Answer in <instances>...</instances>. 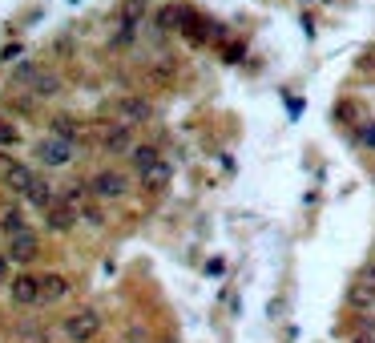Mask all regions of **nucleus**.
Segmentation results:
<instances>
[{
  "label": "nucleus",
  "instance_id": "f257e3e1",
  "mask_svg": "<svg viewBox=\"0 0 375 343\" xmlns=\"http://www.w3.org/2000/svg\"><path fill=\"white\" fill-rule=\"evenodd\" d=\"M73 149H77V142H65V137H45L37 146V158L45 162V166H69L73 162Z\"/></svg>",
  "mask_w": 375,
  "mask_h": 343
},
{
  "label": "nucleus",
  "instance_id": "f03ea898",
  "mask_svg": "<svg viewBox=\"0 0 375 343\" xmlns=\"http://www.w3.org/2000/svg\"><path fill=\"white\" fill-rule=\"evenodd\" d=\"M347 303L351 307H371L375 303V263H367V267L359 270V279L347 287Z\"/></svg>",
  "mask_w": 375,
  "mask_h": 343
},
{
  "label": "nucleus",
  "instance_id": "7ed1b4c3",
  "mask_svg": "<svg viewBox=\"0 0 375 343\" xmlns=\"http://www.w3.org/2000/svg\"><path fill=\"white\" fill-rule=\"evenodd\" d=\"M37 250H40V238L33 231L9 234V258H13V263H33V258H37Z\"/></svg>",
  "mask_w": 375,
  "mask_h": 343
},
{
  "label": "nucleus",
  "instance_id": "20e7f679",
  "mask_svg": "<svg viewBox=\"0 0 375 343\" xmlns=\"http://www.w3.org/2000/svg\"><path fill=\"white\" fill-rule=\"evenodd\" d=\"M65 331H69V339H73V343H89L101 331V315H97V311H81V315L69 319V327H65Z\"/></svg>",
  "mask_w": 375,
  "mask_h": 343
},
{
  "label": "nucleus",
  "instance_id": "39448f33",
  "mask_svg": "<svg viewBox=\"0 0 375 343\" xmlns=\"http://www.w3.org/2000/svg\"><path fill=\"white\" fill-rule=\"evenodd\" d=\"M89 190L97 198H121L129 186H125V174H117V170H101L93 182H89Z\"/></svg>",
  "mask_w": 375,
  "mask_h": 343
},
{
  "label": "nucleus",
  "instance_id": "423d86ee",
  "mask_svg": "<svg viewBox=\"0 0 375 343\" xmlns=\"http://www.w3.org/2000/svg\"><path fill=\"white\" fill-rule=\"evenodd\" d=\"M13 303H21V307L40 303V279L37 275H16L13 279Z\"/></svg>",
  "mask_w": 375,
  "mask_h": 343
},
{
  "label": "nucleus",
  "instance_id": "0eeeda50",
  "mask_svg": "<svg viewBox=\"0 0 375 343\" xmlns=\"http://www.w3.org/2000/svg\"><path fill=\"white\" fill-rule=\"evenodd\" d=\"M45 226H49V231H73L77 226V210L69 206V202H65V206L53 202V206L45 210Z\"/></svg>",
  "mask_w": 375,
  "mask_h": 343
},
{
  "label": "nucleus",
  "instance_id": "6e6552de",
  "mask_svg": "<svg viewBox=\"0 0 375 343\" xmlns=\"http://www.w3.org/2000/svg\"><path fill=\"white\" fill-rule=\"evenodd\" d=\"M117 113H121L125 125H138V122H146L153 110H150V101H146V97H125L121 105H117Z\"/></svg>",
  "mask_w": 375,
  "mask_h": 343
},
{
  "label": "nucleus",
  "instance_id": "1a4fd4ad",
  "mask_svg": "<svg viewBox=\"0 0 375 343\" xmlns=\"http://www.w3.org/2000/svg\"><path fill=\"white\" fill-rule=\"evenodd\" d=\"M170 178H174V166H165V162H153L150 170L141 174V186H146V190H165V186H170Z\"/></svg>",
  "mask_w": 375,
  "mask_h": 343
},
{
  "label": "nucleus",
  "instance_id": "9d476101",
  "mask_svg": "<svg viewBox=\"0 0 375 343\" xmlns=\"http://www.w3.org/2000/svg\"><path fill=\"white\" fill-rule=\"evenodd\" d=\"M37 182V178H33V170H28V166H21V162H13V166H9V170H4V186H13L16 194H28V186Z\"/></svg>",
  "mask_w": 375,
  "mask_h": 343
},
{
  "label": "nucleus",
  "instance_id": "9b49d317",
  "mask_svg": "<svg viewBox=\"0 0 375 343\" xmlns=\"http://www.w3.org/2000/svg\"><path fill=\"white\" fill-rule=\"evenodd\" d=\"M65 295H69V279H65V275H45V279H40V299H45V303H57Z\"/></svg>",
  "mask_w": 375,
  "mask_h": 343
},
{
  "label": "nucleus",
  "instance_id": "f8f14e48",
  "mask_svg": "<svg viewBox=\"0 0 375 343\" xmlns=\"http://www.w3.org/2000/svg\"><path fill=\"white\" fill-rule=\"evenodd\" d=\"M134 149V137H129V125H117V130H109L105 134V154H129Z\"/></svg>",
  "mask_w": 375,
  "mask_h": 343
},
{
  "label": "nucleus",
  "instance_id": "ddd939ff",
  "mask_svg": "<svg viewBox=\"0 0 375 343\" xmlns=\"http://www.w3.org/2000/svg\"><path fill=\"white\" fill-rule=\"evenodd\" d=\"M25 198H28V202H33L37 210H49L53 202H57V198H53V186H49V182H40V178L28 186V194H25Z\"/></svg>",
  "mask_w": 375,
  "mask_h": 343
},
{
  "label": "nucleus",
  "instance_id": "4468645a",
  "mask_svg": "<svg viewBox=\"0 0 375 343\" xmlns=\"http://www.w3.org/2000/svg\"><path fill=\"white\" fill-rule=\"evenodd\" d=\"M117 16H121V25H125V28H138V25H141V16H146V0H125Z\"/></svg>",
  "mask_w": 375,
  "mask_h": 343
},
{
  "label": "nucleus",
  "instance_id": "2eb2a0df",
  "mask_svg": "<svg viewBox=\"0 0 375 343\" xmlns=\"http://www.w3.org/2000/svg\"><path fill=\"white\" fill-rule=\"evenodd\" d=\"M129 162H134V170H138V174H146L153 162H158V149H153V146H134V149H129Z\"/></svg>",
  "mask_w": 375,
  "mask_h": 343
},
{
  "label": "nucleus",
  "instance_id": "dca6fc26",
  "mask_svg": "<svg viewBox=\"0 0 375 343\" xmlns=\"http://www.w3.org/2000/svg\"><path fill=\"white\" fill-rule=\"evenodd\" d=\"M57 89H61V77L57 73H37V81H33V93L37 97H53Z\"/></svg>",
  "mask_w": 375,
  "mask_h": 343
},
{
  "label": "nucleus",
  "instance_id": "f3484780",
  "mask_svg": "<svg viewBox=\"0 0 375 343\" xmlns=\"http://www.w3.org/2000/svg\"><path fill=\"white\" fill-rule=\"evenodd\" d=\"M0 231L4 234H16V231H25V214L21 210H0Z\"/></svg>",
  "mask_w": 375,
  "mask_h": 343
},
{
  "label": "nucleus",
  "instance_id": "a211bd4d",
  "mask_svg": "<svg viewBox=\"0 0 375 343\" xmlns=\"http://www.w3.org/2000/svg\"><path fill=\"white\" fill-rule=\"evenodd\" d=\"M37 73H40V69L33 61H21L13 69V85H33V81H37Z\"/></svg>",
  "mask_w": 375,
  "mask_h": 343
},
{
  "label": "nucleus",
  "instance_id": "6ab92c4d",
  "mask_svg": "<svg viewBox=\"0 0 375 343\" xmlns=\"http://www.w3.org/2000/svg\"><path fill=\"white\" fill-rule=\"evenodd\" d=\"M53 134L65 137V142H77V122L73 117H53Z\"/></svg>",
  "mask_w": 375,
  "mask_h": 343
},
{
  "label": "nucleus",
  "instance_id": "aec40b11",
  "mask_svg": "<svg viewBox=\"0 0 375 343\" xmlns=\"http://www.w3.org/2000/svg\"><path fill=\"white\" fill-rule=\"evenodd\" d=\"M21 142V134H16L13 122H0V146H16Z\"/></svg>",
  "mask_w": 375,
  "mask_h": 343
},
{
  "label": "nucleus",
  "instance_id": "412c9836",
  "mask_svg": "<svg viewBox=\"0 0 375 343\" xmlns=\"http://www.w3.org/2000/svg\"><path fill=\"white\" fill-rule=\"evenodd\" d=\"M81 218H85L89 226H101V222H105V214H101V206H93V202H89V206H81Z\"/></svg>",
  "mask_w": 375,
  "mask_h": 343
},
{
  "label": "nucleus",
  "instance_id": "4be33fe9",
  "mask_svg": "<svg viewBox=\"0 0 375 343\" xmlns=\"http://www.w3.org/2000/svg\"><path fill=\"white\" fill-rule=\"evenodd\" d=\"M359 142H363V146H367V149H375V122H367V125H363Z\"/></svg>",
  "mask_w": 375,
  "mask_h": 343
},
{
  "label": "nucleus",
  "instance_id": "5701e85b",
  "mask_svg": "<svg viewBox=\"0 0 375 343\" xmlns=\"http://www.w3.org/2000/svg\"><path fill=\"white\" fill-rule=\"evenodd\" d=\"M355 113H359V110H355L351 101H343V105H335V117H355Z\"/></svg>",
  "mask_w": 375,
  "mask_h": 343
},
{
  "label": "nucleus",
  "instance_id": "b1692460",
  "mask_svg": "<svg viewBox=\"0 0 375 343\" xmlns=\"http://www.w3.org/2000/svg\"><path fill=\"white\" fill-rule=\"evenodd\" d=\"M13 57H21V45H9V49L0 53V61H13Z\"/></svg>",
  "mask_w": 375,
  "mask_h": 343
},
{
  "label": "nucleus",
  "instance_id": "393cba45",
  "mask_svg": "<svg viewBox=\"0 0 375 343\" xmlns=\"http://www.w3.org/2000/svg\"><path fill=\"white\" fill-rule=\"evenodd\" d=\"M0 283H9V258H0Z\"/></svg>",
  "mask_w": 375,
  "mask_h": 343
},
{
  "label": "nucleus",
  "instance_id": "a878e982",
  "mask_svg": "<svg viewBox=\"0 0 375 343\" xmlns=\"http://www.w3.org/2000/svg\"><path fill=\"white\" fill-rule=\"evenodd\" d=\"M351 343H375V335H355Z\"/></svg>",
  "mask_w": 375,
  "mask_h": 343
},
{
  "label": "nucleus",
  "instance_id": "bb28decb",
  "mask_svg": "<svg viewBox=\"0 0 375 343\" xmlns=\"http://www.w3.org/2000/svg\"><path fill=\"white\" fill-rule=\"evenodd\" d=\"M73 4H77V0H73Z\"/></svg>",
  "mask_w": 375,
  "mask_h": 343
}]
</instances>
